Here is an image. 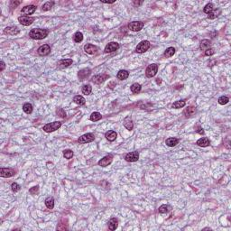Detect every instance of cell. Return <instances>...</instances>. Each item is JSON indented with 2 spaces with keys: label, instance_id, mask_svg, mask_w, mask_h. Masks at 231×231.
Masks as SVG:
<instances>
[{
  "label": "cell",
  "instance_id": "cell-24",
  "mask_svg": "<svg viewBox=\"0 0 231 231\" xmlns=\"http://www.w3.org/2000/svg\"><path fill=\"white\" fill-rule=\"evenodd\" d=\"M108 228L110 230H116L117 228V226H118V220L115 218H111V220L108 222Z\"/></svg>",
  "mask_w": 231,
  "mask_h": 231
},
{
  "label": "cell",
  "instance_id": "cell-9",
  "mask_svg": "<svg viewBox=\"0 0 231 231\" xmlns=\"http://www.w3.org/2000/svg\"><path fill=\"white\" fill-rule=\"evenodd\" d=\"M15 174V171L11 168H1V172H0V176L4 178H10L13 177Z\"/></svg>",
  "mask_w": 231,
  "mask_h": 231
},
{
  "label": "cell",
  "instance_id": "cell-28",
  "mask_svg": "<svg viewBox=\"0 0 231 231\" xmlns=\"http://www.w3.org/2000/svg\"><path fill=\"white\" fill-rule=\"evenodd\" d=\"M73 101H74L75 103H76L77 105L83 106V105H85V103H86V99H85L82 96L78 95V96H75V97H74Z\"/></svg>",
  "mask_w": 231,
  "mask_h": 231
},
{
  "label": "cell",
  "instance_id": "cell-3",
  "mask_svg": "<svg viewBox=\"0 0 231 231\" xmlns=\"http://www.w3.org/2000/svg\"><path fill=\"white\" fill-rule=\"evenodd\" d=\"M150 46H151V43L149 42V41H146V40L142 41L141 42L138 43V45L136 46L135 52L137 53H143L150 48Z\"/></svg>",
  "mask_w": 231,
  "mask_h": 231
},
{
  "label": "cell",
  "instance_id": "cell-39",
  "mask_svg": "<svg viewBox=\"0 0 231 231\" xmlns=\"http://www.w3.org/2000/svg\"><path fill=\"white\" fill-rule=\"evenodd\" d=\"M221 13V11L220 10V9H218V10H213L211 12V13H209V15H208V18L209 19H214V18H216L217 16H218V15H220Z\"/></svg>",
  "mask_w": 231,
  "mask_h": 231
},
{
  "label": "cell",
  "instance_id": "cell-20",
  "mask_svg": "<svg viewBox=\"0 0 231 231\" xmlns=\"http://www.w3.org/2000/svg\"><path fill=\"white\" fill-rule=\"evenodd\" d=\"M197 112V109L195 107H193V106H190V107H188L187 108L184 109L183 111V114L186 117H192L193 115H194L195 113Z\"/></svg>",
  "mask_w": 231,
  "mask_h": 231
},
{
  "label": "cell",
  "instance_id": "cell-18",
  "mask_svg": "<svg viewBox=\"0 0 231 231\" xmlns=\"http://www.w3.org/2000/svg\"><path fill=\"white\" fill-rule=\"evenodd\" d=\"M123 124H124V127H126L127 130H129V131L133 130L134 123H133V120H132V118H131V117H127L126 118H125Z\"/></svg>",
  "mask_w": 231,
  "mask_h": 231
},
{
  "label": "cell",
  "instance_id": "cell-22",
  "mask_svg": "<svg viewBox=\"0 0 231 231\" xmlns=\"http://www.w3.org/2000/svg\"><path fill=\"white\" fill-rule=\"evenodd\" d=\"M179 142H180V140L178 138H176V137H169L168 139H166L165 143H166L168 146L173 147V146L177 145L178 143H179Z\"/></svg>",
  "mask_w": 231,
  "mask_h": 231
},
{
  "label": "cell",
  "instance_id": "cell-7",
  "mask_svg": "<svg viewBox=\"0 0 231 231\" xmlns=\"http://www.w3.org/2000/svg\"><path fill=\"white\" fill-rule=\"evenodd\" d=\"M35 20L34 17H31V16H26V15H23V16H19L18 17V21L21 24L24 26H31L34 21Z\"/></svg>",
  "mask_w": 231,
  "mask_h": 231
},
{
  "label": "cell",
  "instance_id": "cell-41",
  "mask_svg": "<svg viewBox=\"0 0 231 231\" xmlns=\"http://www.w3.org/2000/svg\"><path fill=\"white\" fill-rule=\"evenodd\" d=\"M228 101H229V98L227 96H222L218 99V102L220 105H226L228 103Z\"/></svg>",
  "mask_w": 231,
  "mask_h": 231
},
{
  "label": "cell",
  "instance_id": "cell-36",
  "mask_svg": "<svg viewBox=\"0 0 231 231\" xmlns=\"http://www.w3.org/2000/svg\"><path fill=\"white\" fill-rule=\"evenodd\" d=\"M54 5V2L53 1H49V2H46L45 4H43L42 5V11H49V10H51V8Z\"/></svg>",
  "mask_w": 231,
  "mask_h": 231
},
{
  "label": "cell",
  "instance_id": "cell-35",
  "mask_svg": "<svg viewBox=\"0 0 231 231\" xmlns=\"http://www.w3.org/2000/svg\"><path fill=\"white\" fill-rule=\"evenodd\" d=\"M82 93L85 95H90L91 91H92V87L90 85V84H87V85H84L82 87V90H81Z\"/></svg>",
  "mask_w": 231,
  "mask_h": 231
},
{
  "label": "cell",
  "instance_id": "cell-51",
  "mask_svg": "<svg viewBox=\"0 0 231 231\" xmlns=\"http://www.w3.org/2000/svg\"><path fill=\"white\" fill-rule=\"evenodd\" d=\"M156 83H157V84H161V83H162V79L157 78V79H156Z\"/></svg>",
  "mask_w": 231,
  "mask_h": 231
},
{
  "label": "cell",
  "instance_id": "cell-6",
  "mask_svg": "<svg viewBox=\"0 0 231 231\" xmlns=\"http://www.w3.org/2000/svg\"><path fill=\"white\" fill-rule=\"evenodd\" d=\"M119 47H120V45H119V43H118V42H111L108 43V44L106 45L104 52L106 53H113V52L117 51V50H118V49H119Z\"/></svg>",
  "mask_w": 231,
  "mask_h": 231
},
{
  "label": "cell",
  "instance_id": "cell-31",
  "mask_svg": "<svg viewBox=\"0 0 231 231\" xmlns=\"http://www.w3.org/2000/svg\"><path fill=\"white\" fill-rule=\"evenodd\" d=\"M101 118H102V116H101L100 113H99V112H93V113L90 115V120L93 121V122L100 120Z\"/></svg>",
  "mask_w": 231,
  "mask_h": 231
},
{
  "label": "cell",
  "instance_id": "cell-38",
  "mask_svg": "<svg viewBox=\"0 0 231 231\" xmlns=\"http://www.w3.org/2000/svg\"><path fill=\"white\" fill-rule=\"evenodd\" d=\"M214 10V5H213V4L212 3H209V4H207L205 5V7H204V9H203V11H204V13H206V14H209V13H211L212 11Z\"/></svg>",
  "mask_w": 231,
  "mask_h": 231
},
{
  "label": "cell",
  "instance_id": "cell-2",
  "mask_svg": "<svg viewBox=\"0 0 231 231\" xmlns=\"http://www.w3.org/2000/svg\"><path fill=\"white\" fill-rule=\"evenodd\" d=\"M61 127V122L60 121H54L53 123H49L46 124L44 127H43V131H45L46 133H51L54 132V131L58 130Z\"/></svg>",
  "mask_w": 231,
  "mask_h": 231
},
{
  "label": "cell",
  "instance_id": "cell-5",
  "mask_svg": "<svg viewBox=\"0 0 231 231\" xmlns=\"http://www.w3.org/2000/svg\"><path fill=\"white\" fill-rule=\"evenodd\" d=\"M145 26V24L141 21H135V22H131L128 24V28L129 30L133 31V32H139L141 31Z\"/></svg>",
  "mask_w": 231,
  "mask_h": 231
},
{
  "label": "cell",
  "instance_id": "cell-16",
  "mask_svg": "<svg viewBox=\"0 0 231 231\" xmlns=\"http://www.w3.org/2000/svg\"><path fill=\"white\" fill-rule=\"evenodd\" d=\"M4 34L8 35H16L19 34V29L16 26H7L4 29Z\"/></svg>",
  "mask_w": 231,
  "mask_h": 231
},
{
  "label": "cell",
  "instance_id": "cell-37",
  "mask_svg": "<svg viewBox=\"0 0 231 231\" xmlns=\"http://www.w3.org/2000/svg\"><path fill=\"white\" fill-rule=\"evenodd\" d=\"M73 40H74L75 42H82V40H83V34H82V33L77 32L76 34H74V36H73Z\"/></svg>",
  "mask_w": 231,
  "mask_h": 231
},
{
  "label": "cell",
  "instance_id": "cell-45",
  "mask_svg": "<svg viewBox=\"0 0 231 231\" xmlns=\"http://www.w3.org/2000/svg\"><path fill=\"white\" fill-rule=\"evenodd\" d=\"M215 53V50L212 49V48H209L208 50H206L205 51V55L206 56H211Z\"/></svg>",
  "mask_w": 231,
  "mask_h": 231
},
{
  "label": "cell",
  "instance_id": "cell-40",
  "mask_svg": "<svg viewBox=\"0 0 231 231\" xmlns=\"http://www.w3.org/2000/svg\"><path fill=\"white\" fill-rule=\"evenodd\" d=\"M63 156L66 158V159H71L72 156H73V152L70 149H67V150H64L63 151Z\"/></svg>",
  "mask_w": 231,
  "mask_h": 231
},
{
  "label": "cell",
  "instance_id": "cell-47",
  "mask_svg": "<svg viewBox=\"0 0 231 231\" xmlns=\"http://www.w3.org/2000/svg\"><path fill=\"white\" fill-rule=\"evenodd\" d=\"M195 130H196V132H197V133L201 134V135H203V134H204V131H203L202 127H201V126H199V125H198V126L196 127Z\"/></svg>",
  "mask_w": 231,
  "mask_h": 231
},
{
  "label": "cell",
  "instance_id": "cell-25",
  "mask_svg": "<svg viewBox=\"0 0 231 231\" xmlns=\"http://www.w3.org/2000/svg\"><path fill=\"white\" fill-rule=\"evenodd\" d=\"M129 76V72L126 70H121L117 72V77L118 79H120V80H124V79H127Z\"/></svg>",
  "mask_w": 231,
  "mask_h": 231
},
{
  "label": "cell",
  "instance_id": "cell-29",
  "mask_svg": "<svg viewBox=\"0 0 231 231\" xmlns=\"http://www.w3.org/2000/svg\"><path fill=\"white\" fill-rule=\"evenodd\" d=\"M130 89H131V91H132L134 94H137V93H139L141 91L142 87L139 83H134V84H132Z\"/></svg>",
  "mask_w": 231,
  "mask_h": 231
},
{
  "label": "cell",
  "instance_id": "cell-46",
  "mask_svg": "<svg viewBox=\"0 0 231 231\" xmlns=\"http://www.w3.org/2000/svg\"><path fill=\"white\" fill-rule=\"evenodd\" d=\"M21 3H22L21 1H11V3H10V7L15 8V7H17L18 5H19Z\"/></svg>",
  "mask_w": 231,
  "mask_h": 231
},
{
  "label": "cell",
  "instance_id": "cell-23",
  "mask_svg": "<svg viewBox=\"0 0 231 231\" xmlns=\"http://www.w3.org/2000/svg\"><path fill=\"white\" fill-rule=\"evenodd\" d=\"M197 145L199 146H201V147H207L210 145V142H209L208 137H202V138L199 139L197 141Z\"/></svg>",
  "mask_w": 231,
  "mask_h": 231
},
{
  "label": "cell",
  "instance_id": "cell-49",
  "mask_svg": "<svg viewBox=\"0 0 231 231\" xmlns=\"http://www.w3.org/2000/svg\"><path fill=\"white\" fill-rule=\"evenodd\" d=\"M0 64H1V69H0V71H4V69H5V62H4L3 61H1V62H0Z\"/></svg>",
  "mask_w": 231,
  "mask_h": 231
},
{
  "label": "cell",
  "instance_id": "cell-33",
  "mask_svg": "<svg viewBox=\"0 0 231 231\" xmlns=\"http://www.w3.org/2000/svg\"><path fill=\"white\" fill-rule=\"evenodd\" d=\"M175 53V48L173 47H169L165 50L164 52V56L166 58H170L172 56H173V54Z\"/></svg>",
  "mask_w": 231,
  "mask_h": 231
},
{
  "label": "cell",
  "instance_id": "cell-21",
  "mask_svg": "<svg viewBox=\"0 0 231 231\" xmlns=\"http://www.w3.org/2000/svg\"><path fill=\"white\" fill-rule=\"evenodd\" d=\"M105 137H106V138H107L108 141L113 142V141H115V140L117 139V134L116 131H114V130H109V131H108V132L105 134Z\"/></svg>",
  "mask_w": 231,
  "mask_h": 231
},
{
  "label": "cell",
  "instance_id": "cell-27",
  "mask_svg": "<svg viewBox=\"0 0 231 231\" xmlns=\"http://www.w3.org/2000/svg\"><path fill=\"white\" fill-rule=\"evenodd\" d=\"M44 203H45V206L47 207V209H53L54 208V199L53 197L46 198Z\"/></svg>",
  "mask_w": 231,
  "mask_h": 231
},
{
  "label": "cell",
  "instance_id": "cell-43",
  "mask_svg": "<svg viewBox=\"0 0 231 231\" xmlns=\"http://www.w3.org/2000/svg\"><path fill=\"white\" fill-rule=\"evenodd\" d=\"M56 114H57L61 118H64L66 117V113H65V111L62 109V108H58L57 110H56Z\"/></svg>",
  "mask_w": 231,
  "mask_h": 231
},
{
  "label": "cell",
  "instance_id": "cell-13",
  "mask_svg": "<svg viewBox=\"0 0 231 231\" xmlns=\"http://www.w3.org/2000/svg\"><path fill=\"white\" fill-rule=\"evenodd\" d=\"M108 74H98V75H95L94 77L92 78V82L95 84H101L107 79H108Z\"/></svg>",
  "mask_w": 231,
  "mask_h": 231
},
{
  "label": "cell",
  "instance_id": "cell-50",
  "mask_svg": "<svg viewBox=\"0 0 231 231\" xmlns=\"http://www.w3.org/2000/svg\"><path fill=\"white\" fill-rule=\"evenodd\" d=\"M102 3H105V4H113V3H115L116 1L115 0H113V1H101Z\"/></svg>",
  "mask_w": 231,
  "mask_h": 231
},
{
  "label": "cell",
  "instance_id": "cell-14",
  "mask_svg": "<svg viewBox=\"0 0 231 231\" xmlns=\"http://www.w3.org/2000/svg\"><path fill=\"white\" fill-rule=\"evenodd\" d=\"M91 73V70L89 68H85V69H82V70H80L78 73V77L79 79V80H85L87 78H88Z\"/></svg>",
  "mask_w": 231,
  "mask_h": 231
},
{
  "label": "cell",
  "instance_id": "cell-44",
  "mask_svg": "<svg viewBox=\"0 0 231 231\" xmlns=\"http://www.w3.org/2000/svg\"><path fill=\"white\" fill-rule=\"evenodd\" d=\"M38 191H39V186H34L33 188H31L29 190V192L32 195H36L37 193H38Z\"/></svg>",
  "mask_w": 231,
  "mask_h": 231
},
{
  "label": "cell",
  "instance_id": "cell-15",
  "mask_svg": "<svg viewBox=\"0 0 231 231\" xmlns=\"http://www.w3.org/2000/svg\"><path fill=\"white\" fill-rule=\"evenodd\" d=\"M37 53H38V54L41 56H46L51 53V46H50L49 44H43L38 48Z\"/></svg>",
  "mask_w": 231,
  "mask_h": 231
},
{
  "label": "cell",
  "instance_id": "cell-32",
  "mask_svg": "<svg viewBox=\"0 0 231 231\" xmlns=\"http://www.w3.org/2000/svg\"><path fill=\"white\" fill-rule=\"evenodd\" d=\"M172 209V207L169 205H162L159 207V212L162 214H164V213H167V212H169L171 211Z\"/></svg>",
  "mask_w": 231,
  "mask_h": 231
},
{
  "label": "cell",
  "instance_id": "cell-30",
  "mask_svg": "<svg viewBox=\"0 0 231 231\" xmlns=\"http://www.w3.org/2000/svg\"><path fill=\"white\" fill-rule=\"evenodd\" d=\"M186 105V102L184 100H178V101H175L172 105V108H183L184 106Z\"/></svg>",
  "mask_w": 231,
  "mask_h": 231
},
{
  "label": "cell",
  "instance_id": "cell-12",
  "mask_svg": "<svg viewBox=\"0 0 231 231\" xmlns=\"http://www.w3.org/2000/svg\"><path fill=\"white\" fill-rule=\"evenodd\" d=\"M36 10V7L34 5H26V7H24L21 9V14H23L24 15L26 16H29V15H32L34 14Z\"/></svg>",
  "mask_w": 231,
  "mask_h": 231
},
{
  "label": "cell",
  "instance_id": "cell-42",
  "mask_svg": "<svg viewBox=\"0 0 231 231\" xmlns=\"http://www.w3.org/2000/svg\"><path fill=\"white\" fill-rule=\"evenodd\" d=\"M11 189L14 192H17V191H19L21 190V186L18 183H13L11 184Z\"/></svg>",
  "mask_w": 231,
  "mask_h": 231
},
{
  "label": "cell",
  "instance_id": "cell-19",
  "mask_svg": "<svg viewBox=\"0 0 231 231\" xmlns=\"http://www.w3.org/2000/svg\"><path fill=\"white\" fill-rule=\"evenodd\" d=\"M72 62H73V61L71 59H62V60L58 61L57 65L59 68H67L70 65H71Z\"/></svg>",
  "mask_w": 231,
  "mask_h": 231
},
{
  "label": "cell",
  "instance_id": "cell-4",
  "mask_svg": "<svg viewBox=\"0 0 231 231\" xmlns=\"http://www.w3.org/2000/svg\"><path fill=\"white\" fill-rule=\"evenodd\" d=\"M157 71H158V65L155 64V63H153V64H150L147 66L146 70H145V75H146L147 78H152L156 75Z\"/></svg>",
  "mask_w": 231,
  "mask_h": 231
},
{
  "label": "cell",
  "instance_id": "cell-26",
  "mask_svg": "<svg viewBox=\"0 0 231 231\" xmlns=\"http://www.w3.org/2000/svg\"><path fill=\"white\" fill-rule=\"evenodd\" d=\"M210 46H211V42L208 39H204L201 42L199 48H201V50H202V51H206V50L210 48Z\"/></svg>",
  "mask_w": 231,
  "mask_h": 231
},
{
  "label": "cell",
  "instance_id": "cell-1",
  "mask_svg": "<svg viewBox=\"0 0 231 231\" xmlns=\"http://www.w3.org/2000/svg\"><path fill=\"white\" fill-rule=\"evenodd\" d=\"M48 34H49L48 30L37 28V29L31 30L29 32V36H30V38H32L34 40H42V39H44L45 37H47Z\"/></svg>",
  "mask_w": 231,
  "mask_h": 231
},
{
  "label": "cell",
  "instance_id": "cell-8",
  "mask_svg": "<svg viewBox=\"0 0 231 231\" xmlns=\"http://www.w3.org/2000/svg\"><path fill=\"white\" fill-rule=\"evenodd\" d=\"M94 139H95L94 135L91 133H88L80 136L78 139V142L79 143H90L92 141H94Z\"/></svg>",
  "mask_w": 231,
  "mask_h": 231
},
{
  "label": "cell",
  "instance_id": "cell-10",
  "mask_svg": "<svg viewBox=\"0 0 231 231\" xmlns=\"http://www.w3.org/2000/svg\"><path fill=\"white\" fill-rule=\"evenodd\" d=\"M112 161H113V155L108 154V155H106L105 157H103L101 160H99L98 164L99 166L106 167V166H108L112 163Z\"/></svg>",
  "mask_w": 231,
  "mask_h": 231
},
{
  "label": "cell",
  "instance_id": "cell-34",
  "mask_svg": "<svg viewBox=\"0 0 231 231\" xmlns=\"http://www.w3.org/2000/svg\"><path fill=\"white\" fill-rule=\"evenodd\" d=\"M23 110H24V112H26V114H31L33 112V106H32V104H30V103L24 104Z\"/></svg>",
  "mask_w": 231,
  "mask_h": 231
},
{
  "label": "cell",
  "instance_id": "cell-11",
  "mask_svg": "<svg viewBox=\"0 0 231 231\" xmlns=\"http://www.w3.org/2000/svg\"><path fill=\"white\" fill-rule=\"evenodd\" d=\"M127 162H130V163H134V162H137L139 159V153L138 152H130L127 154V155L125 156Z\"/></svg>",
  "mask_w": 231,
  "mask_h": 231
},
{
  "label": "cell",
  "instance_id": "cell-48",
  "mask_svg": "<svg viewBox=\"0 0 231 231\" xmlns=\"http://www.w3.org/2000/svg\"><path fill=\"white\" fill-rule=\"evenodd\" d=\"M143 2V1H134L133 4L135 5V7H139V5H141Z\"/></svg>",
  "mask_w": 231,
  "mask_h": 231
},
{
  "label": "cell",
  "instance_id": "cell-17",
  "mask_svg": "<svg viewBox=\"0 0 231 231\" xmlns=\"http://www.w3.org/2000/svg\"><path fill=\"white\" fill-rule=\"evenodd\" d=\"M84 51L88 54H95L98 52V47L93 44H90V43H87L84 46Z\"/></svg>",
  "mask_w": 231,
  "mask_h": 231
}]
</instances>
